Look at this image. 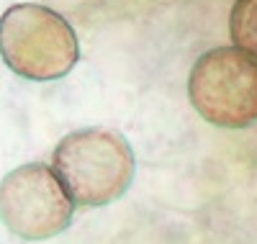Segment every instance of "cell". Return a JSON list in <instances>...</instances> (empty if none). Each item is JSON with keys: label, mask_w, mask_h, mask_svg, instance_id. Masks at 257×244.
I'll list each match as a JSON object with an SVG mask.
<instances>
[{"label": "cell", "mask_w": 257, "mask_h": 244, "mask_svg": "<svg viewBox=\"0 0 257 244\" xmlns=\"http://www.w3.org/2000/svg\"><path fill=\"white\" fill-rule=\"evenodd\" d=\"M188 95L213 126H252L257 121V59L237 47L206 52L190 70Z\"/></svg>", "instance_id": "3"}, {"label": "cell", "mask_w": 257, "mask_h": 244, "mask_svg": "<svg viewBox=\"0 0 257 244\" xmlns=\"http://www.w3.org/2000/svg\"><path fill=\"white\" fill-rule=\"evenodd\" d=\"M229 31L234 47L257 59V0H237L234 3Z\"/></svg>", "instance_id": "5"}, {"label": "cell", "mask_w": 257, "mask_h": 244, "mask_svg": "<svg viewBox=\"0 0 257 244\" xmlns=\"http://www.w3.org/2000/svg\"><path fill=\"white\" fill-rule=\"evenodd\" d=\"M52 170L80 206H108L134 180V152L113 129H80L54 149Z\"/></svg>", "instance_id": "1"}, {"label": "cell", "mask_w": 257, "mask_h": 244, "mask_svg": "<svg viewBox=\"0 0 257 244\" xmlns=\"http://www.w3.org/2000/svg\"><path fill=\"white\" fill-rule=\"evenodd\" d=\"M0 57L18 77L52 82L77 64L80 47L67 18L57 11L18 3L0 16Z\"/></svg>", "instance_id": "2"}, {"label": "cell", "mask_w": 257, "mask_h": 244, "mask_svg": "<svg viewBox=\"0 0 257 244\" xmlns=\"http://www.w3.org/2000/svg\"><path fill=\"white\" fill-rule=\"evenodd\" d=\"M75 201L52 167L29 162L0 183V221L21 239L41 241L72 224Z\"/></svg>", "instance_id": "4"}]
</instances>
